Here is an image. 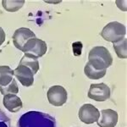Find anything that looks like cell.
Instances as JSON below:
<instances>
[{"mask_svg": "<svg viewBox=\"0 0 127 127\" xmlns=\"http://www.w3.org/2000/svg\"><path fill=\"white\" fill-rule=\"evenodd\" d=\"M18 127H56V120L50 114L40 111H29L20 116Z\"/></svg>", "mask_w": 127, "mask_h": 127, "instance_id": "6da1fadb", "label": "cell"}, {"mask_svg": "<svg viewBox=\"0 0 127 127\" xmlns=\"http://www.w3.org/2000/svg\"><path fill=\"white\" fill-rule=\"evenodd\" d=\"M88 63L97 70L107 69L113 64V57L105 47L97 46L89 52Z\"/></svg>", "mask_w": 127, "mask_h": 127, "instance_id": "7a4b0ae2", "label": "cell"}, {"mask_svg": "<svg viewBox=\"0 0 127 127\" xmlns=\"http://www.w3.org/2000/svg\"><path fill=\"white\" fill-rule=\"evenodd\" d=\"M100 35L104 40L114 43L124 39L126 35V28L120 22L113 21L104 26Z\"/></svg>", "mask_w": 127, "mask_h": 127, "instance_id": "3957f363", "label": "cell"}, {"mask_svg": "<svg viewBox=\"0 0 127 127\" xmlns=\"http://www.w3.org/2000/svg\"><path fill=\"white\" fill-rule=\"evenodd\" d=\"M47 50H48V46L46 42L41 39L34 37L26 42L21 51L24 54H31L38 59L43 56L47 53Z\"/></svg>", "mask_w": 127, "mask_h": 127, "instance_id": "277c9868", "label": "cell"}, {"mask_svg": "<svg viewBox=\"0 0 127 127\" xmlns=\"http://www.w3.org/2000/svg\"><path fill=\"white\" fill-rule=\"evenodd\" d=\"M47 97L50 104L56 107H60L66 103L68 93L61 86H53L48 90Z\"/></svg>", "mask_w": 127, "mask_h": 127, "instance_id": "5b68a950", "label": "cell"}, {"mask_svg": "<svg viewBox=\"0 0 127 127\" xmlns=\"http://www.w3.org/2000/svg\"><path fill=\"white\" fill-rule=\"evenodd\" d=\"M110 88L104 83L91 84L87 96L89 98L97 102H104L109 99Z\"/></svg>", "mask_w": 127, "mask_h": 127, "instance_id": "8992f818", "label": "cell"}, {"mask_svg": "<svg viewBox=\"0 0 127 127\" xmlns=\"http://www.w3.org/2000/svg\"><path fill=\"white\" fill-rule=\"evenodd\" d=\"M100 112L91 103H86L79 109V119L87 125L93 124L99 120Z\"/></svg>", "mask_w": 127, "mask_h": 127, "instance_id": "52a82bcc", "label": "cell"}, {"mask_svg": "<svg viewBox=\"0 0 127 127\" xmlns=\"http://www.w3.org/2000/svg\"><path fill=\"white\" fill-rule=\"evenodd\" d=\"M14 75L24 87H31L34 83V74L32 69L25 65L20 64L14 70Z\"/></svg>", "mask_w": 127, "mask_h": 127, "instance_id": "ba28073f", "label": "cell"}, {"mask_svg": "<svg viewBox=\"0 0 127 127\" xmlns=\"http://www.w3.org/2000/svg\"><path fill=\"white\" fill-rule=\"evenodd\" d=\"M36 37V35L29 28L21 27L17 29L13 35V42L16 48L22 50L24 45L28 40Z\"/></svg>", "mask_w": 127, "mask_h": 127, "instance_id": "9c48e42d", "label": "cell"}, {"mask_svg": "<svg viewBox=\"0 0 127 127\" xmlns=\"http://www.w3.org/2000/svg\"><path fill=\"white\" fill-rule=\"evenodd\" d=\"M102 117L97 123L99 127H115L118 123V113L113 109H103L101 113Z\"/></svg>", "mask_w": 127, "mask_h": 127, "instance_id": "30bf717a", "label": "cell"}, {"mask_svg": "<svg viewBox=\"0 0 127 127\" xmlns=\"http://www.w3.org/2000/svg\"><path fill=\"white\" fill-rule=\"evenodd\" d=\"M3 106L11 113H16L23 107V103L16 94H7L3 96Z\"/></svg>", "mask_w": 127, "mask_h": 127, "instance_id": "8fae6325", "label": "cell"}, {"mask_svg": "<svg viewBox=\"0 0 127 127\" xmlns=\"http://www.w3.org/2000/svg\"><path fill=\"white\" fill-rule=\"evenodd\" d=\"M14 70L8 65H0V87H5L14 80Z\"/></svg>", "mask_w": 127, "mask_h": 127, "instance_id": "7c38bea8", "label": "cell"}, {"mask_svg": "<svg viewBox=\"0 0 127 127\" xmlns=\"http://www.w3.org/2000/svg\"><path fill=\"white\" fill-rule=\"evenodd\" d=\"M20 64L25 65V66L30 68L34 75L36 74L38 69H39V62H38L37 58H36V57L32 56L31 54H25V55L20 59Z\"/></svg>", "mask_w": 127, "mask_h": 127, "instance_id": "4fadbf2b", "label": "cell"}, {"mask_svg": "<svg viewBox=\"0 0 127 127\" xmlns=\"http://www.w3.org/2000/svg\"><path fill=\"white\" fill-rule=\"evenodd\" d=\"M84 73L89 79L91 80H98L103 78L107 73V69H103V70H97L90 64L89 63H87L84 68Z\"/></svg>", "mask_w": 127, "mask_h": 127, "instance_id": "5bb4252c", "label": "cell"}, {"mask_svg": "<svg viewBox=\"0 0 127 127\" xmlns=\"http://www.w3.org/2000/svg\"><path fill=\"white\" fill-rule=\"evenodd\" d=\"M127 40L126 38H124V39L119 41L117 42H114L113 44V47H114V49L115 51L116 54L120 59H126L127 57Z\"/></svg>", "mask_w": 127, "mask_h": 127, "instance_id": "9a60e30c", "label": "cell"}, {"mask_svg": "<svg viewBox=\"0 0 127 127\" xmlns=\"http://www.w3.org/2000/svg\"><path fill=\"white\" fill-rule=\"evenodd\" d=\"M25 1H9V0H3L2 2L3 7L9 12H15L19 10L24 5Z\"/></svg>", "mask_w": 127, "mask_h": 127, "instance_id": "2e32d148", "label": "cell"}, {"mask_svg": "<svg viewBox=\"0 0 127 127\" xmlns=\"http://www.w3.org/2000/svg\"><path fill=\"white\" fill-rule=\"evenodd\" d=\"M0 93L3 96L7 95V94H16L19 93V87H18L15 80L14 79L11 83H9L5 87H0Z\"/></svg>", "mask_w": 127, "mask_h": 127, "instance_id": "e0dca14e", "label": "cell"}, {"mask_svg": "<svg viewBox=\"0 0 127 127\" xmlns=\"http://www.w3.org/2000/svg\"><path fill=\"white\" fill-rule=\"evenodd\" d=\"M0 127H11L10 119L1 109H0Z\"/></svg>", "mask_w": 127, "mask_h": 127, "instance_id": "ac0fdd59", "label": "cell"}, {"mask_svg": "<svg viewBox=\"0 0 127 127\" xmlns=\"http://www.w3.org/2000/svg\"><path fill=\"white\" fill-rule=\"evenodd\" d=\"M5 37H6V36H5L4 31L3 30V28L2 27H0V46L4 42Z\"/></svg>", "mask_w": 127, "mask_h": 127, "instance_id": "d6986e66", "label": "cell"}]
</instances>
